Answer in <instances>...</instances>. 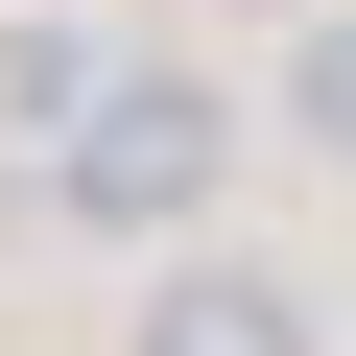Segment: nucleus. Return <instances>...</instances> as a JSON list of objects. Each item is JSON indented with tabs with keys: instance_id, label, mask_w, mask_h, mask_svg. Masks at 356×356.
<instances>
[{
	"instance_id": "1",
	"label": "nucleus",
	"mask_w": 356,
	"mask_h": 356,
	"mask_svg": "<svg viewBox=\"0 0 356 356\" xmlns=\"http://www.w3.org/2000/svg\"><path fill=\"white\" fill-rule=\"evenodd\" d=\"M214 191V95H95V143H72V214H119V238H166V214H191Z\"/></svg>"
},
{
	"instance_id": "2",
	"label": "nucleus",
	"mask_w": 356,
	"mask_h": 356,
	"mask_svg": "<svg viewBox=\"0 0 356 356\" xmlns=\"http://www.w3.org/2000/svg\"><path fill=\"white\" fill-rule=\"evenodd\" d=\"M143 356H309V309H285L261 261H191V285L143 309Z\"/></svg>"
},
{
	"instance_id": "3",
	"label": "nucleus",
	"mask_w": 356,
	"mask_h": 356,
	"mask_svg": "<svg viewBox=\"0 0 356 356\" xmlns=\"http://www.w3.org/2000/svg\"><path fill=\"white\" fill-rule=\"evenodd\" d=\"M285 119H309V143H332V166H356V0H332V24H309V48H285Z\"/></svg>"
}]
</instances>
